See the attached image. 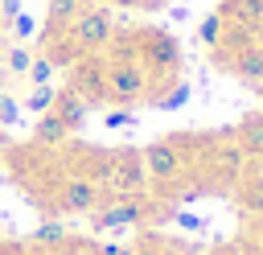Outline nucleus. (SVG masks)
I'll list each match as a JSON object with an SVG mask.
<instances>
[{"mask_svg": "<svg viewBox=\"0 0 263 255\" xmlns=\"http://www.w3.org/2000/svg\"><path fill=\"white\" fill-rule=\"evenodd\" d=\"M49 111H53V115H58V119L70 128V136H74L82 123H86V99H82L78 90H70V86L53 95V107H49Z\"/></svg>", "mask_w": 263, "mask_h": 255, "instance_id": "nucleus-10", "label": "nucleus"}, {"mask_svg": "<svg viewBox=\"0 0 263 255\" xmlns=\"http://www.w3.org/2000/svg\"><path fill=\"white\" fill-rule=\"evenodd\" d=\"M103 255H132V251H123V247H103Z\"/></svg>", "mask_w": 263, "mask_h": 255, "instance_id": "nucleus-28", "label": "nucleus"}, {"mask_svg": "<svg viewBox=\"0 0 263 255\" xmlns=\"http://www.w3.org/2000/svg\"><path fill=\"white\" fill-rule=\"evenodd\" d=\"M259 251H263V247H259Z\"/></svg>", "mask_w": 263, "mask_h": 255, "instance_id": "nucleus-33", "label": "nucleus"}, {"mask_svg": "<svg viewBox=\"0 0 263 255\" xmlns=\"http://www.w3.org/2000/svg\"><path fill=\"white\" fill-rule=\"evenodd\" d=\"M115 8H152V0H107Z\"/></svg>", "mask_w": 263, "mask_h": 255, "instance_id": "nucleus-23", "label": "nucleus"}, {"mask_svg": "<svg viewBox=\"0 0 263 255\" xmlns=\"http://www.w3.org/2000/svg\"><path fill=\"white\" fill-rule=\"evenodd\" d=\"M70 90H78L86 103H103L107 99V62L99 53H82L70 70Z\"/></svg>", "mask_w": 263, "mask_h": 255, "instance_id": "nucleus-6", "label": "nucleus"}, {"mask_svg": "<svg viewBox=\"0 0 263 255\" xmlns=\"http://www.w3.org/2000/svg\"><path fill=\"white\" fill-rule=\"evenodd\" d=\"M255 90H259V99H263V82H259V86H255Z\"/></svg>", "mask_w": 263, "mask_h": 255, "instance_id": "nucleus-31", "label": "nucleus"}, {"mask_svg": "<svg viewBox=\"0 0 263 255\" xmlns=\"http://www.w3.org/2000/svg\"><path fill=\"white\" fill-rule=\"evenodd\" d=\"M4 140H8V136H4V128H0V148H4Z\"/></svg>", "mask_w": 263, "mask_h": 255, "instance_id": "nucleus-30", "label": "nucleus"}, {"mask_svg": "<svg viewBox=\"0 0 263 255\" xmlns=\"http://www.w3.org/2000/svg\"><path fill=\"white\" fill-rule=\"evenodd\" d=\"M25 78H29L33 86H49V78H53V62H49L45 53H33V62H29Z\"/></svg>", "mask_w": 263, "mask_h": 255, "instance_id": "nucleus-16", "label": "nucleus"}, {"mask_svg": "<svg viewBox=\"0 0 263 255\" xmlns=\"http://www.w3.org/2000/svg\"><path fill=\"white\" fill-rule=\"evenodd\" d=\"M148 86H152V78L140 66L136 49H119V53L107 58V103L132 107V103H140L148 95Z\"/></svg>", "mask_w": 263, "mask_h": 255, "instance_id": "nucleus-1", "label": "nucleus"}, {"mask_svg": "<svg viewBox=\"0 0 263 255\" xmlns=\"http://www.w3.org/2000/svg\"><path fill=\"white\" fill-rule=\"evenodd\" d=\"M238 148L251 152V156H263V111L247 115L242 128H238Z\"/></svg>", "mask_w": 263, "mask_h": 255, "instance_id": "nucleus-12", "label": "nucleus"}, {"mask_svg": "<svg viewBox=\"0 0 263 255\" xmlns=\"http://www.w3.org/2000/svg\"><path fill=\"white\" fill-rule=\"evenodd\" d=\"M107 0H78V8H103Z\"/></svg>", "mask_w": 263, "mask_h": 255, "instance_id": "nucleus-26", "label": "nucleus"}, {"mask_svg": "<svg viewBox=\"0 0 263 255\" xmlns=\"http://www.w3.org/2000/svg\"><path fill=\"white\" fill-rule=\"evenodd\" d=\"M29 62H33V49H25V45H8V53H4V70H8V74H25Z\"/></svg>", "mask_w": 263, "mask_h": 255, "instance_id": "nucleus-17", "label": "nucleus"}, {"mask_svg": "<svg viewBox=\"0 0 263 255\" xmlns=\"http://www.w3.org/2000/svg\"><path fill=\"white\" fill-rule=\"evenodd\" d=\"M177 222L189 226V230H201V218H193V214H177Z\"/></svg>", "mask_w": 263, "mask_h": 255, "instance_id": "nucleus-24", "label": "nucleus"}, {"mask_svg": "<svg viewBox=\"0 0 263 255\" xmlns=\"http://www.w3.org/2000/svg\"><path fill=\"white\" fill-rule=\"evenodd\" d=\"M222 66H226V70H230L234 78H242L247 86H259V82H263V41L255 37L251 45L234 49V53H230V58H226Z\"/></svg>", "mask_w": 263, "mask_h": 255, "instance_id": "nucleus-9", "label": "nucleus"}, {"mask_svg": "<svg viewBox=\"0 0 263 255\" xmlns=\"http://www.w3.org/2000/svg\"><path fill=\"white\" fill-rule=\"evenodd\" d=\"M99 202H103V189L86 173H74L58 185V210H66V214H90Z\"/></svg>", "mask_w": 263, "mask_h": 255, "instance_id": "nucleus-8", "label": "nucleus"}, {"mask_svg": "<svg viewBox=\"0 0 263 255\" xmlns=\"http://www.w3.org/2000/svg\"><path fill=\"white\" fill-rule=\"evenodd\" d=\"M218 12L226 21H234V25H247V29L263 33V0H222Z\"/></svg>", "mask_w": 263, "mask_h": 255, "instance_id": "nucleus-11", "label": "nucleus"}, {"mask_svg": "<svg viewBox=\"0 0 263 255\" xmlns=\"http://www.w3.org/2000/svg\"><path fill=\"white\" fill-rule=\"evenodd\" d=\"M140 160H144V173L148 181H177L181 169H185V152L177 140H152L148 148H140Z\"/></svg>", "mask_w": 263, "mask_h": 255, "instance_id": "nucleus-4", "label": "nucleus"}, {"mask_svg": "<svg viewBox=\"0 0 263 255\" xmlns=\"http://www.w3.org/2000/svg\"><path fill=\"white\" fill-rule=\"evenodd\" d=\"M16 119H21V103H16L12 95H4V90H0V128H12Z\"/></svg>", "mask_w": 263, "mask_h": 255, "instance_id": "nucleus-21", "label": "nucleus"}, {"mask_svg": "<svg viewBox=\"0 0 263 255\" xmlns=\"http://www.w3.org/2000/svg\"><path fill=\"white\" fill-rule=\"evenodd\" d=\"M136 58L148 70V78H173L181 66V45L164 29H144V33H136Z\"/></svg>", "mask_w": 263, "mask_h": 255, "instance_id": "nucleus-2", "label": "nucleus"}, {"mask_svg": "<svg viewBox=\"0 0 263 255\" xmlns=\"http://www.w3.org/2000/svg\"><path fill=\"white\" fill-rule=\"evenodd\" d=\"M0 37H4V16H0Z\"/></svg>", "mask_w": 263, "mask_h": 255, "instance_id": "nucleus-32", "label": "nucleus"}, {"mask_svg": "<svg viewBox=\"0 0 263 255\" xmlns=\"http://www.w3.org/2000/svg\"><path fill=\"white\" fill-rule=\"evenodd\" d=\"M242 255H263V251H259V247H247V251H242Z\"/></svg>", "mask_w": 263, "mask_h": 255, "instance_id": "nucleus-29", "label": "nucleus"}, {"mask_svg": "<svg viewBox=\"0 0 263 255\" xmlns=\"http://www.w3.org/2000/svg\"><path fill=\"white\" fill-rule=\"evenodd\" d=\"M148 185V173H144V160L136 148H123L111 156V173H107V189L115 197H132V193H144Z\"/></svg>", "mask_w": 263, "mask_h": 255, "instance_id": "nucleus-5", "label": "nucleus"}, {"mask_svg": "<svg viewBox=\"0 0 263 255\" xmlns=\"http://www.w3.org/2000/svg\"><path fill=\"white\" fill-rule=\"evenodd\" d=\"M0 255H21V247H12V243H0Z\"/></svg>", "mask_w": 263, "mask_h": 255, "instance_id": "nucleus-27", "label": "nucleus"}, {"mask_svg": "<svg viewBox=\"0 0 263 255\" xmlns=\"http://www.w3.org/2000/svg\"><path fill=\"white\" fill-rule=\"evenodd\" d=\"M0 12H4V16H16V12H21V0H0Z\"/></svg>", "mask_w": 263, "mask_h": 255, "instance_id": "nucleus-25", "label": "nucleus"}, {"mask_svg": "<svg viewBox=\"0 0 263 255\" xmlns=\"http://www.w3.org/2000/svg\"><path fill=\"white\" fill-rule=\"evenodd\" d=\"M78 16V0H45V33L66 29Z\"/></svg>", "mask_w": 263, "mask_h": 255, "instance_id": "nucleus-14", "label": "nucleus"}, {"mask_svg": "<svg viewBox=\"0 0 263 255\" xmlns=\"http://www.w3.org/2000/svg\"><path fill=\"white\" fill-rule=\"evenodd\" d=\"M66 37L74 41L78 53H99V49L111 45V37H115V16H111V8H107V4H103V8H78V16L66 25Z\"/></svg>", "mask_w": 263, "mask_h": 255, "instance_id": "nucleus-3", "label": "nucleus"}, {"mask_svg": "<svg viewBox=\"0 0 263 255\" xmlns=\"http://www.w3.org/2000/svg\"><path fill=\"white\" fill-rule=\"evenodd\" d=\"M33 239H37L41 247H58V243L66 239V230H62V222H41V226L33 230Z\"/></svg>", "mask_w": 263, "mask_h": 255, "instance_id": "nucleus-20", "label": "nucleus"}, {"mask_svg": "<svg viewBox=\"0 0 263 255\" xmlns=\"http://www.w3.org/2000/svg\"><path fill=\"white\" fill-rule=\"evenodd\" d=\"M33 140H37V144H49V148H53V144L70 140V128H66V123H62V119H58L53 111H45V115L37 119V132H33Z\"/></svg>", "mask_w": 263, "mask_h": 255, "instance_id": "nucleus-13", "label": "nucleus"}, {"mask_svg": "<svg viewBox=\"0 0 263 255\" xmlns=\"http://www.w3.org/2000/svg\"><path fill=\"white\" fill-rule=\"evenodd\" d=\"M90 214H95V230H119V226H136V222H144L148 202H144V193L111 197L107 206H95Z\"/></svg>", "mask_w": 263, "mask_h": 255, "instance_id": "nucleus-7", "label": "nucleus"}, {"mask_svg": "<svg viewBox=\"0 0 263 255\" xmlns=\"http://www.w3.org/2000/svg\"><path fill=\"white\" fill-rule=\"evenodd\" d=\"M222 29H226V16H222V12H210V16L197 25V37H201V45H210V49H214V45L222 41Z\"/></svg>", "mask_w": 263, "mask_h": 255, "instance_id": "nucleus-15", "label": "nucleus"}, {"mask_svg": "<svg viewBox=\"0 0 263 255\" xmlns=\"http://www.w3.org/2000/svg\"><path fill=\"white\" fill-rule=\"evenodd\" d=\"M53 95H58L53 86H33V90H29V99H25V107H29V111H37V115H45V111L53 107Z\"/></svg>", "mask_w": 263, "mask_h": 255, "instance_id": "nucleus-18", "label": "nucleus"}, {"mask_svg": "<svg viewBox=\"0 0 263 255\" xmlns=\"http://www.w3.org/2000/svg\"><path fill=\"white\" fill-rule=\"evenodd\" d=\"M185 99H189V82H173V90L160 95L156 107H160V111H177V107H185Z\"/></svg>", "mask_w": 263, "mask_h": 255, "instance_id": "nucleus-19", "label": "nucleus"}, {"mask_svg": "<svg viewBox=\"0 0 263 255\" xmlns=\"http://www.w3.org/2000/svg\"><path fill=\"white\" fill-rule=\"evenodd\" d=\"M103 123H107V128H127V123H136V115H132L127 107H115V111H107Z\"/></svg>", "mask_w": 263, "mask_h": 255, "instance_id": "nucleus-22", "label": "nucleus"}]
</instances>
